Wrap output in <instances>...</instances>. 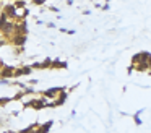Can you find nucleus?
I'll return each instance as SVG.
<instances>
[{"label": "nucleus", "mask_w": 151, "mask_h": 133, "mask_svg": "<svg viewBox=\"0 0 151 133\" xmlns=\"http://www.w3.org/2000/svg\"><path fill=\"white\" fill-rule=\"evenodd\" d=\"M15 39H17V41H15L17 44H23V42H24V39H26V37H24V34H21V36H17Z\"/></svg>", "instance_id": "39448f33"}, {"label": "nucleus", "mask_w": 151, "mask_h": 133, "mask_svg": "<svg viewBox=\"0 0 151 133\" xmlns=\"http://www.w3.org/2000/svg\"><path fill=\"white\" fill-rule=\"evenodd\" d=\"M0 26H2L4 32H7V34H12L13 31H17V26H15L13 23H10V21H5V18L0 21Z\"/></svg>", "instance_id": "f257e3e1"}, {"label": "nucleus", "mask_w": 151, "mask_h": 133, "mask_svg": "<svg viewBox=\"0 0 151 133\" xmlns=\"http://www.w3.org/2000/svg\"><path fill=\"white\" fill-rule=\"evenodd\" d=\"M5 102H10V99H8V97H2V99H0V104H5Z\"/></svg>", "instance_id": "0eeeda50"}, {"label": "nucleus", "mask_w": 151, "mask_h": 133, "mask_svg": "<svg viewBox=\"0 0 151 133\" xmlns=\"http://www.w3.org/2000/svg\"><path fill=\"white\" fill-rule=\"evenodd\" d=\"M60 91H63L62 88H52V89H49V91L46 93V96H47V97H52V96H55L57 93H60Z\"/></svg>", "instance_id": "f03ea898"}, {"label": "nucleus", "mask_w": 151, "mask_h": 133, "mask_svg": "<svg viewBox=\"0 0 151 133\" xmlns=\"http://www.w3.org/2000/svg\"><path fill=\"white\" fill-rule=\"evenodd\" d=\"M15 6H5V16H15Z\"/></svg>", "instance_id": "7ed1b4c3"}, {"label": "nucleus", "mask_w": 151, "mask_h": 133, "mask_svg": "<svg viewBox=\"0 0 151 133\" xmlns=\"http://www.w3.org/2000/svg\"><path fill=\"white\" fill-rule=\"evenodd\" d=\"M50 127H52V122H47L46 125H42L39 130H37V133H46V132H49V128H50Z\"/></svg>", "instance_id": "20e7f679"}, {"label": "nucleus", "mask_w": 151, "mask_h": 133, "mask_svg": "<svg viewBox=\"0 0 151 133\" xmlns=\"http://www.w3.org/2000/svg\"><path fill=\"white\" fill-rule=\"evenodd\" d=\"M12 73H13V68H5V70H4L5 76H7V75H12Z\"/></svg>", "instance_id": "423d86ee"}]
</instances>
